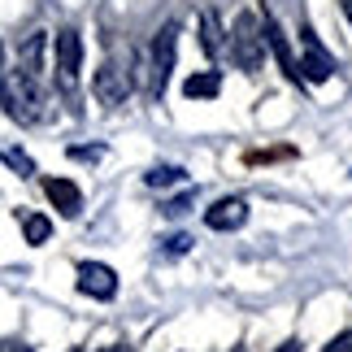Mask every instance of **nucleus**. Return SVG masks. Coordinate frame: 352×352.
Returning a JSON list of instances; mask_svg holds the SVG:
<instances>
[{
  "mask_svg": "<svg viewBox=\"0 0 352 352\" xmlns=\"http://www.w3.org/2000/svg\"><path fill=\"white\" fill-rule=\"evenodd\" d=\"M0 65H5V44H0Z\"/></svg>",
  "mask_w": 352,
  "mask_h": 352,
  "instance_id": "nucleus-24",
  "label": "nucleus"
},
{
  "mask_svg": "<svg viewBox=\"0 0 352 352\" xmlns=\"http://www.w3.org/2000/svg\"><path fill=\"white\" fill-rule=\"evenodd\" d=\"M70 352H78V348H70Z\"/></svg>",
  "mask_w": 352,
  "mask_h": 352,
  "instance_id": "nucleus-26",
  "label": "nucleus"
},
{
  "mask_svg": "<svg viewBox=\"0 0 352 352\" xmlns=\"http://www.w3.org/2000/svg\"><path fill=\"white\" fill-rule=\"evenodd\" d=\"M218 91H222V74L218 70H200V74H192L183 83V96L187 100H213Z\"/></svg>",
  "mask_w": 352,
  "mask_h": 352,
  "instance_id": "nucleus-12",
  "label": "nucleus"
},
{
  "mask_svg": "<svg viewBox=\"0 0 352 352\" xmlns=\"http://www.w3.org/2000/svg\"><path fill=\"white\" fill-rule=\"evenodd\" d=\"M322 352H352V331H344V335H335V340L322 348Z\"/></svg>",
  "mask_w": 352,
  "mask_h": 352,
  "instance_id": "nucleus-18",
  "label": "nucleus"
},
{
  "mask_svg": "<svg viewBox=\"0 0 352 352\" xmlns=\"http://www.w3.org/2000/svg\"><path fill=\"white\" fill-rule=\"evenodd\" d=\"M0 161H5V166H13L26 179V174H35V161L26 157V153H18V148H0Z\"/></svg>",
  "mask_w": 352,
  "mask_h": 352,
  "instance_id": "nucleus-16",
  "label": "nucleus"
},
{
  "mask_svg": "<svg viewBox=\"0 0 352 352\" xmlns=\"http://www.w3.org/2000/svg\"><path fill=\"white\" fill-rule=\"evenodd\" d=\"M300 48H305V57H300V78H309V83H327V78L335 74V57L318 44V35L309 31V26H300Z\"/></svg>",
  "mask_w": 352,
  "mask_h": 352,
  "instance_id": "nucleus-7",
  "label": "nucleus"
},
{
  "mask_svg": "<svg viewBox=\"0 0 352 352\" xmlns=\"http://www.w3.org/2000/svg\"><path fill=\"white\" fill-rule=\"evenodd\" d=\"M274 352H300V344H296V340H287V344H278Z\"/></svg>",
  "mask_w": 352,
  "mask_h": 352,
  "instance_id": "nucleus-22",
  "label": "nucleus"
},
{
  "mask_svg": "<svg viewBox=\"0 0 352 352\" xmlns=\"http://www.w3.org/2000/svg\"><path fill=\"white\" fill-rule=\"evenodd\" d=\"M78 292L91 296V300H113L118 296V274L104 261H78Z\"/></svg>",
  "mask_w": 352,
  "mask_h": 352,
  "instance_id": "nucleus-8",
  "label": "nucleus"
},
{
  "mask_svg": "<svg viewBox=\"0 0 352 352\" xmlns=\"http://www.w3.org/2000/svg\"><path fill=\"white\" fill-rule=\"evenodd\" d=\"M344 13H348V22H352V0H344Z\"/></svg>",
  "mask_w": 352,
  "mask_h": 352,
  "instance_id": "nucleus-23",
  "label": "nucleus"
},
{
  "mask_svg": "<svg viewBox=\"0 0 352 352\" xmlns=\"http://www.w3.org/2000/svg\"><path fill=\"white\" fill-rule=\"evenodd\" d=\"M174 183H183V170H179V166H157V170H148V187H174Z\"/></svg>",
  "mask_w": 352,
  "mask_h": 352,
  "instance_id": "nucleus-15",
  "label": "nucleus"
},
{
  "mask_svg": "<svg viewBox=\"0 0 352 352\" xmlns=\"http://www.w3.org/2000/svg\"><path fill=\"white\" fill-rule=\"evenodd\" d=\"M52 65H57V87L65 91V96L78 91V70H83V35H78L74 26L57 31V39H52Z\"/></svg>",
  "mask_w": 352,
  "mask_h": 352,
  "instance_id": "nucleus-3",
  "label": "nucleus"
},
{
  "mask_svg": "<svg viewBox=\"0 0 352 352\" xmlns=\"http://www.w3.org/2000/svg\"><path fill=\"white\" fill-rule=\"evenodd\" d=\"M187 248H192V235H174V239H166V252H170V256H183Z\"/></svg>",
  "mask_w": 352,
  "mask_h": 352,
  "instance_id": "nucleus-17",
  "label": "nucleus"
},
{
  "mask_svg": "<svg viewBox=\"0 0 352 352\" xmlns=\"http://www.w3.org/2000/svg\"><path fill=\"white\" fill-rule=\"evenodd\" d=\"M231 57L239 70H256L265 61V39H261V18L239 13L235 18V35H231Z\"/></svg>",
  "mask_w": 352,
  "mask_h": 352,
  "instance_id": "nucleus-4",
  "label": "nucleus"
},
{
  "mask_svg": "<svg viewBox=\"0 0 352 352\" xmlns=\"http://www.w3.org/2000/svg\"><path fill=\"white\" fill-rule=\"evenodd\" d=\"M22 235H26V243H48L52 222L44 218V213H26V218H22Z\"/></svg>",
  "mask_w": 352,
  "mask_h": 352,
  "instance_id": "nucleus-14",
  "label": "nucleus"
},
{
  "mask_svg": "<svg viewBox=\"0 0 352 352\" xmlns=\"http://www.w3.org/2000/svg\"><path fill=\"white\" fill-rule=\"evenodd\" d=\"M0 113L31 126V122L44 118V87L39 78H26V74H0Z\"/></svg>",
  "mask_w": 352,
  "mask_h": 352,
  "instance_id": "nucleus-1",
  "label": "nucleus"
},
{
  "mask_svg": "<svg viewBox=\"0 0 352 352\" xmlns=\"http://www.w3.org/2000/svg\"><path fill=\"white\" fill-rule=\"evenodd\" d=\"M200 48H205L209 57H218V52H222V22H218V13H213V9L200 13Z\"/></svg>",
  "mask_w": 352,
  "mask_h": 352,
  "instance_id": "nucleus-13",
  "label": "nucleus"
},
{
  "mask_svg": "<svg viewBox=\"0 0 352 352\" xmlns=\"http://www.w3.org/2000/svg\"><path fill=\"white\" fill-rule=\"evenodd\" d=\"M261 39H265V52L278 61V70L287 74L292 83H300V61L292 57V44H287V35H283V26H278L274 13H265V18H261Z\"/></svg>",
  "mask_w": 352,
  "mask_h": 352,
  "instance_id": "nucleus-6",
  "label": "nucleus"
},
{
  "mask_svg": "<svg viewBox=\"0 0 352 352\" xmlns=\"http://www.w3.org/2000/svg\"><path fill=\"white\" fill-rule=\"evenodd\" d=\"M205 222L213 226V231H239V226L248 222V200H243V196H226V200H218V205L205 213Z\"/></svg>",
  "mask_w": 352,
  "mask_h": 352,
  "instance_id": "nucleus-9",
  "label": "nucleus"
},
{
  "mask_svg": "<svg viewBox=\"0 0 352 352\" xmlns=\"http://www.w3.org/2000/svg\"><path fill=\"white\" fill-rule=\"evenodd\" d=\"M187 205H192V196H179V200H170V209H166V213H183Z\"/></svg>",
  "mask_w": 352,
  "mask_h": 352,
  "instance_id": "nucleus-21",
  "label": "nucleus"
},
{
  "mask_svg": "<svg viewBox=\"0 0 352 352\" xmlns=\"http://www.w3.org/2000/svg\"><path fill=\"white\" fill-rule=\"evenodd\" d=\"M100 153H104L100 144H91V148H70V157H74V161H96Z\"/></svg>",
  "mask_w": 352,
  "mask_h": 352,
  "instance_id": "nucleus-19",
  "label": "nucleus"
},
{
  "mask_svg": "<svg viewBox=\"0 0 352 352\" xmlns=\"http://www.w3.org/2000/svg\"><path fill=\"white\" fill-rule=\"evenodd\" d=\"M174 52H179V22H166L153 39V87H148L153 100L166 96V83L174 74Z\"/></svg>",
  "mask_w": 352,
  "mask_h": 352,
  "instance_id": "nucleus-5",
  "label": "nucleus"
},
{
  "mask_svg": "<svg viewBox=\"0 0 352 352\" xmlns=\"http://www.w3.org/2000/svg\"><path fill=\"white\" fill-rule=\"evenodd\" d=\"M104 352H126V348H104Z\"/></svg>",
  "mask_w": 352,
  "mask_h": 352,
  "instance_id": "nucleus-25",
  "label": "nucleus"
},
{
  "mask_svg": "<svg viewBox=\"0 0 352 352\" xmlns=\"http://www.w3.org/2000/svg\"><path fill=\"white\" fill-rule=\"evenodd\" d=\"M44 48H48V31H31V35H26L22 48H18V74H26V78L44 74Z\"/></svg>",
  "mask_w": 352,
  "mask_h": 352,
  "instance_id": "nucleus-11",
  "label": "nucleus"
},
{
  "mask_svg": "<svg viewBox=\"0 0 352 352\" xmlns=\"http://www.w3.org/2000/svg\"><path fill=\"white\" fill-rule=\"evenodd\" d=\"M44 196L57 205L61 218H78V213H83V192H78V183H70V179H44Z\"/></svg>",
  "mask_w": 352,
  "mask_h": 352,
  "instance_id": "nucleus-10",
  "label": "nucleus"
},
{
  "mask_svg": "<svg viewBox=\"0 0 352 352\" xmlns=\"http://www.w3.org/2000/svg\"><path fill=\"white\" fill-rule=\"evenodd\" d=\"M0 352H31V344H22V340H5V344H0Z\"/></svg>",
  "mask_w": 352,
  "mask_h": 352,
  "instance_id": "nucleus-20",
  "label": "nucleus"
},
{
  "mask_svg": "<svg viewBox=\"0 0 352 352\" xmlns=\"http://www.w3.org/2000/svg\"><path fill=\"white\" fill-rule=\"evenodd\" d=\"M91 91H96V100L100 104H122L135 91V70H131V52L126 57H104L100 61V70H96V78H91Z\"/></svg>",
  "mask_w": 352,
  "mask_h": 352,
  "instance_id": "nucleus-2",
  "label": "nucleus"
}]
</instances>
